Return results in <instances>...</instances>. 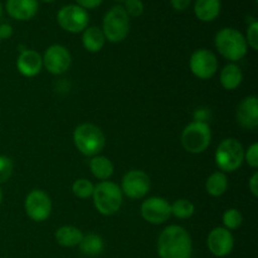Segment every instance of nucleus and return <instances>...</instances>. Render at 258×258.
Returning <instances> with one entry per match:
<instances>
[{
  "label": "nucleus",
  "mask_w": 258,
  "mask_h": 258,
  "mask_svg": "<svg viewBox=\"0 0 258 258\" xmlns=\"http://www.w3.org/2000/svg\"><path fill=\"white\" fill-rule=\"evenodd\" d=\"M244 161L251 166L252 169L258 168V144L253 143L247 151H244Z\"/></svg>",
  "instance_id": "31"
},
{
  "label": "nucleus",
  "mask_w": 258,
  "mask_h": 258,
  "mask_svg": "<svg viewBox=\"0 0 258 258\" xmlns=\"http://www.w3.org/2000/svg\"><path fill=\"white\" fill-rule=\"evenodd\" d=\"M5 10L8 15L18 22L33 19L39 10L38 0H7Z\"/></svg>",
  "instance_id": "16"
},
{
  "label": "nucleus",
  "mask_w": 258,
  "mask_h": 258,
  "mask_svg": "<svg viewBox=\"0 0 258 258\" xmlns=\"http://www.w3.org/2000/svg\"><path fill=\"white\" fill-rule=\"evenodd\" d=\"M244 38H246L247 45H248L251 49H258V22L256 19H253L248 24Z\"/></svg>",
  "instance_id": "30"
},
{
  "label": "nucleus",
  "mask_w": 258,
  "mask_h": 258,
  "mask_svg": "<svg viewBox=\"0 0 258 258\" xmlns=\"http://www.w3.org/2000/svg\"><path fill=\"white\" fill-rule=\"evenodd\" d=\"M90 170L96 179L101 181L108 180L113 175V164L107 156L96 155L90 160Z\"/></svg>",
  "instance_id": "22"
},
{
  "label": "nucleus",
  "mask_w": 258,
  "mask_h": 258,
  "mask_svg": "<svg viewBox=\"0 0 258 258\" xmlns=\"http://www.w3.org/2000/svg\"><path fill=\"white\" fill-rule=\"evenodd\" d=\"M214 160L222 173H234L244 161L243 145L237 139H224L217 148Z\"/></svg>",
  "instance_id": "6"
},
{
  "label": "nucleus",
  "mask_w": 258,
  "mask_h": 258,
  "mask_svg": "<svg viewBox=\"0 0 258 258\" xmlns=\"http://www.w3.org/2000/svg\"><path fill=\"white\" fill-rule=\"evenodd\" d=\"M13 33H14V29H13L12 25L8 24V23L0 24V40L9 39L13 37Z\"/></svg>",
  "instance_id": "34"
},
{
  "label": "nucleus",
  "mask_w": 258,
  "mask_h": 258,
  "mask_svg": "<svg viewBox=\"0 0 258 258\" xmlns=\"http://www.w3.org/2000/svg\"><path fill=\"white\" fill-rule=\"evenodd\" d=\"M57 23L63 30L72 34L82 33L90 23L87 10L77 4H68L60 8L57 13Z\"/></svg>",
  "instance_id": "8"
},
{
  "label": "nucleus",
  "mask_w": 258,
  "mask_h": 258,
  "mask_svg": "<svg viewBox=\"0 0 258 258\" xmlns=\"http://www.w3.org/2000/svg\"><path fill=\"white\" fill-rule=\"evenodd\" d=\"M93 189H95V185H93L92 181L85 178L77 179L72 184V193L75 194V197L80 199L92 198Z\"/></svg>",
  "instance_id": "27"
},
{
  "label": "nucleus",
  "mask_w": 258,
  "mask_h": 258,
  "mask_svg": "<svg viewBox=\"0 0 258 258\" xmlns=\"http://www.w3.org/2000/svg\"><path fill=\"white\" fill-rule=\"evenodd\" d=\"M171 209V216H174L175 218L179 219H189L193 217L194 212H196V207L188 199H178V201L174 202L173 204H170Z\"/></svg>",
  "instance_id": "25"
},
{
  "label": "nucleus",
  "mask_w": 258,
  "mask_h": 258,
  "mask_svg": "<svg viewBox=\"0 0 258 258\" xmlns=\"http://www.w3.org/2000/svg\"><path fill=\"white\" fill-rule=\"evenodd\" d=\"M55 242L59 246L72 248L78 246L83 238V233L80 228L75 226H62L57 229L54 234Z\"/></svg>",
  "instance_id": "21"
},
{
  "label": "nucleus",
  "mask_w": 258,
  "mask_h": 258,
  "mask_svg": "<svg viewBox=\"0 0 258 258\" xmlns=\"http://www.w3.org/2000/svg\"><path fill=\"white\" fill-rule=\"evenodd\" d=\"M43 67L54 76H60L70 70L72 64V55L67 47L62 44H52L42 55Z\"/></svg>",
  "instance_id": "12"
},
{
  "label": "nucleus",
  "mask_w": 258,
  "mask_h": 258,
  "mask_svg": "<svg viewBox=\"0 0 258 258\" xmlns=\"http://www.w3.org/2000/svg\"><path fill=\"white\" fill-rule=\"evenodd\" d=\"M101 29L107 42L120 43L127 38L130 32V17L122 5H115L106 13Z\"/></svg>",
  "instance_id": "5"
},
{
  "label": "nucleus",
  "mask_w": 258,
  "mask_h": 258,
  "mask_svg": "<svg viewBox=\"0 0 258 258\" xmlns=\"http://www.w3.org/2000/svg\"><path fill=\"white\" fill-rule=\"evenodd\" d=\"M214 47L219 54L228 59L231 63H236L243 59L248 52L246 38L236 28H222L214 37Z\"/></svg>",
  "instance_id": "2"
},
{
  "label": "nucleus",
  "mask_w": 258,
  "mask_h": 258,
  "mask_svg": "<svg viewBox=\"0 0 258 258\" xmlns=\"http://www.w3.org/2000/svg\"><path fill=\"white\" fill-rule=\"evenodd\" d=\"M237 122L246 130H254L258 126V98L257 96H247L239 102L236 112Z\"/></svg>",
  "instance_id": "15"
},
{
  "label": "nucleus",
  "mask_w": 258,
  "mask_h": 258,
  "mask_svg": "<svg viewBox=\"0 0 258 258\" xmlns=\"http://www.w3.org/2000/svg\"><path fill=\"white\" fill-rule=\"evenodd\" d=\"M207 246L213 256L218 258L227 257L233 251L234 237L232 232L224 227H216L209 232Z\"/></svg>",
  "instance_id": "14"
},
{
  "label": "nucleus",
  "mask_w": 258,
  "mask_h": 258,
  "mask_svg": "<svg viewBox=\"0 0 258 258\" xmlns=\"http://www.w3.org/2000/svg\"><path fill=\"white\" fill-rule=\"evenodd\" d=\"M115 2H117V3H123V2H126V0H115Z\"/></svg>",
  "instance_id": "39"
},
{
  "label": "nucleus",
  "mask_w": 258,
  "mask_h": 258,
  "mask_svg": "<svg viewBox=\"0 0 258 258\" xmlns=\"http://www.w3.org/2000/svg\"><path fill=\"white\" fill-rule=\"evenodd\" d=\"M222 222H223V227L228 231H236L243 223V216L241 212L236 208L227 209L222 217Z\"/></svg>",
  "instance_id": "26"
},
{
  "label": "nucleus",
  "mask_w": 258,
  "mask_h": 258,
  "mask_svg": "<svg viewBox=\"0 0 258 258\" xmlns=\"http://www.w3.org/2000/svg\"><path fill=\"white\" fill-rule=\"evenodd\" d=\"M0 42H2V40H0Z\"/></svg>",
  "instance_id": "40"
},
{
  "label": "nucleus",
  "mask_w": 258,
  "mask_h": 258,
  "mask_svg": "<svg viewBox=\"0 0 258 258\" xmlns=\"http://www.w3.org/2000/svg\"><path fill=\"white\" fill-rule=\"evenodd\" d=\"M158 254L160 258H190L193 241L189 232L178 224L165 227L159 234Z\"/></svg>",
  "instance_id": "1"
},
{
  "label": "nucleus",
  "mask_w": 258,
  "mask_h": 258,
  "mask_svg": "<svg viewBox=\"0 0 258 258\" xmlns=\"http://www.w3.org/2000/svg\"><path fill=\"white\" fill-rule=\"evenodd\" d=\"M218 59L217 55L212 50L201 48L193 52L190 60H189V68L191 73L199 80H211L218 72Z\"/></svg>",
  "instance_id": "9"
},
{
  "label": "nucleus",
  "mask_w": 258,
  "mask_h": 258,
  "mask_svg": "<svg viewBox=\"0 0 258 258\" xmlns=\"http://www.w3.org/2000/svg\"><path fill=\"white\" fill-rule=\"evenodd\" d=\"M17 68L24 77H35L43 68L42 55L33 49H24L20 52L17 59Z\"/></svg>",
  "instance_id": "17"
},
{
  "label": "nucleus",
  "mask_w": 258,
  "mask_h": 258,
  "mask_svg": "<svg viewBox=\"0 0 258 258\" xmlns=\"http://www.w3.org/2000/svg\"><path fill=\"white\" fill-rule=\"evenodd\" d=\"M193 10L197 19L203 23H211L221 14L222 3L221 0H196Z\"/></svg>",
  "instance_id": "18"
},
{
  "label": "nucleus",
  "mask_w": 258,
  "mask_h": 258,
  "mask_svg": "<svg viewBox=\"0 0 258 258\" xmlns=\"http://www.w3.org/2000/svg\"><path fill=\"white\" fill-rule=\"evenodd\" d=\"M24 209L27 216L32 221L40 223L49 218L52 213V201L45 191L34 189L25 197Z\"/></svg>",
  "instance_id": "10"
},
{
  "label": "nucleus",
  "mask_w": 258,
  "mask_h": 258,
  "mask_svg": "<svg viewBox=\"0 0 258 258\" xmlns=\"http://www.w3.org/2000/svg\"><path fill=\"white\" fill-rule=\"evenodd\" d=\"M78 7L83 8L85 10H92L100 7L103 0H75Z\"/></svg>",
  "instance_id": "32"
},
{
  "label": "nucleus",
  "mask_w": 258,
  "mask_h": 258,
  "mask_svg": "<svg viewBox=\"0 0 258 258\" xmlns=\"http://www.w3.org/2000/svg\"><path fill=\"white\" fill-rule=\"evenodd\" d=\"M38 2H42V3H47V4H50V3L55 2V0H38Z\"/></svg>",
  "instance_id": "36"
},
{
  "label": "nucleus",
  "mask_w": 258,
  "mask_h": 258,
  "mask_svg": "<svg viewBox=\"0 0 258 258\" xmlns=\"http://www.w3.org/2000/svg\"><path fill=\"white\" fill-rule=\"evenodd\" d=\"M78 246H80L81 252L85 256L95 257L98 256L103 251V248H105V242H103V238L100 234L88 233L83 234L82 241H81V243Z\"/></svg>",
  "instance_id": "24"
},
{
  "label": "nucleus",
  "mask_w": 258,
  "mask_h": 258,
  "mask_svg": "<svg viewBox=\"0 0 258 258\" xmlns=\"http://www.w3.org/2000/svg\"><path fill=\"white\" fill-rule=\"evenodd\" d=\"M2 202H3V190L0 188V206H2Z\"/></svg>",
  "instance_id": "37"
},
{
  "label": "nucleus",
  "mask_w": 258,
  "mask_h": 258,
  "mask_svg": "<svg viewBox=\"0 0 258 258\" xmlns=\"http://www.w3.org/2000/svg\"><path fill=\"white\" fill-rule=\"evenodd\" d=\"M212 143L211 126L206 121H193L181 133V145L190 154H202Z\"/></svg>",
  "instance_id": "7"
},
{
  "label": "nucleus",
  "mask_w": 258,
  "mask_h": 258,
  "mask_svg": "<svg viewBox=\"0 0 258 258\" xmlns=\"http://www.w3.org/2000/svg\"><path fill=\"white\" fill-rule=\"evenodd\" d=\"M170 4L176 12H184L190 7L191 0H170Z\"/></svg>",
  "instance_id": "33"
},
{
  "label": "nucleus",
  "mask_w": 258,
  "mask_h": 258,
  "mask_svg": "<svg viewBox=\"0 0 258 258\" xmlns=\"http://www.w3.org/2000/svg\"><path fill=\"white\" fill-rule=\"evenodd\" d=\"M106 44V38L102 29L98 27H87L82 32V45L87 52L98 53L103 49Z\"/></svg>",
  "instance_id": "20"
},
{
  "label": "nucleus",
  "mask_w": 258,
  "mask_h": 258,
  "mask_svg": "<svg viewBox=\"0 0 258 258\" xmlns=\"http://www.w3.org/2000/svg\"><path fill=\"white\" fill-rule=\"evenodd\" d=\"M140 213L144 221L154 226H159L165 223L171 217L170 203L161 197H150L143 202Z\"/></svg>",
  "instance_id": "13"
},
{
  "label": "nucleus",
  "mask_w": 258,
  "mask_h": 258,
  "mask_svg": "<svg viewBox=\"0 0 258 258\" xmlns=\"http://www.w3.org/2000/svg\"><path fill=\"white\" fill-rule=\"evenodd\" d=\"M122 4L123 9L126 10V13H127L130 18L141 17L144 14V10H145L143 0H126Z\"/></svg>",
  "instance_id": "29"
},
{
  "label": "nucleus",
  "mask_w": 258,
  "mask_h": 258,
  "mask_svg": "<svg viewBox=\"0 0 258 258\" xmlns=\"http://www.w3.org/2000/svg\"><path fill=\"white\" fill-rule=\"evenodd\" d=\"M2 14H3V4L2 2H0V18H2Z\"/></svg>",
  "instance_id": "38"
},
{
  "label": "nucleus",
  "mask_w": 258,
  "mask_h": 258,
  "mask_svg": "<svg viewBox=\"0 0 258 258\" xmlns=\"http://www.w3.org/2000/svg\"><path fill=\"white\" fill-rule=\"evenodd\" d=\"M248 189L254 198L258 197V171H254L248 180Z\"/></svg>",
  "instance_id": "35"
},
{
  "label": "nucleus",
  "mask_w": 258,
  "mask_h": 258,
  "mask_svg": "<svg viewBox=\"0 0 258 258\" xmlns=\"http://www.w3.org/2000/svg\"><path fill=\"white\" fill-rule=\"evenodd\" d=\"M219 81L224 90L233 91L243 82V72L236 63H228L219 73Z\"/></svg>",
  "instance_id": "19"
},
{
  "label": "nucleus",
  "mask_w": 258,
  "mask_h": 258,
  "mask_svg": "<svg viewBox=\"0 0 258 258\" xmlns=\"http://www.w3.org/2000/svg\"><path fill=\"white\" fill-rule=\"evenodd\" d=\"M14 170V164L12 159L5 155H0V185L7 183L13 175Z\"/></svg>",
  "instance_id": "28"
},
{
  "label": "nucleus",
  "mask_w": 258,
  "mask_h": 258,
  "mask_svg": "<svg viewBox=\"0 0 258 258\" xmlns=\"http://www.w3.org/2000/svg\"><path fill=\"white\" fill-rule=\"evenodd\" d=\"M73 144L85 156L93 158L105 149L106 138L103 131L95 123H81L73 131Z\"/></svg>",
  "instance_id": "3"
},
{
  "label": "nucleus",
  "mask_w": 258,
  "mask_h": 258,
  "mask_svg": "<svg viewBox=\"0 0 258 258\" xmlns=\"http://www.w3.org/2000/svg\"><path fill=\"white\" fill-rule=\"evenodd\" d=\"M92 201L98 213L110 217L120 211L121 206H122L123 194L121 191L120 185L113 181H100L93 189Z\"/></svg>",
  "instance_id": "4"
},
{
  "label": "nucleus",
  "mask_w": 258,
  "mask_h": 258,
  "mask_svg": "<svg viewBox=\"0 0 258 258\" xmlns=\"http://www.w3.org/2000/svg\"><path fill=\"white\" fill-rule=\"evenodd\" d=\"M121 191L130 199H143L150 191L151 183L148 174L139 169H133L123 175Z\"/></svg>",
  "instance_id": "11"
},
{
  "label": "nucleus",
  "mask_w": 258,
  "mask_h": 258,
  "mask_svg": "<svg viewBox=\"0 0 258 258\" xmlns=\"http://www.w3.org/2000/svg\"><path fill=\"white\" fill-rule=\"evenodd\" d=\"M227 189H228V179H227L226 173L214 171L207 179L206 191L211 197H214V198L222 197L223 194H226Z\"/></svg>",
  "instance_id": "23"
}]
</instances>
